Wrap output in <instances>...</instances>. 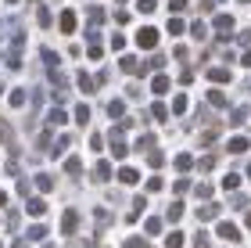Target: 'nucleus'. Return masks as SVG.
Wrapping results in <instances>:
<instances>
[{
    "instance_id": "1",
    "label": "nucleus",
    "mask_w": 251,
    "mask_h": 248,
    "mask_svg": "<svg viewBox=\"0 0 251 248\" xmlns=\"http://www.w3.org/2000/svg\"><path fill=\"white\" fill-rule=\"evenodd\" d=\"M108 140H111V155H115V159H126V155H129V148H126V140H122V126L111 130Z\"/></svg>"
},
{
    "instance_id": "2",
    "label": "nucleus",
    "mask_w": 251,
    "mask_h": 248,
    "mask_svg": "<svg viewBox=\"0 0 251 248\" xmlns=\"http://www.w3.org/2000/svg\"><path fill=\"white\" fill-rule=\"evenodd\" d=\"M219 238L223 241H241V227H237V223H230V220H226V223H219Z\"/></svg>"
},
{
    "instance_id": "3",
    "label": "nucleus",
    "mask_w": 251,
    "mask_h": 248,
    "mask_svg": "<svg viewBox=\"0 0 251 248\" xmlns=\"http://www.w3.org/2000/svg\"><path fill=\"white\" fill-rule=\"evenodd\" d=\"M136 43H140L144 51H151L154 43H158V32L154 29H140V32H136Z\"/></svg>"
},
{
    "instance_id": "4",
    "label": "nucleus",
    "mask_w": 251,
    "mask_h": 248,
    "mask_svg": "<svg viewBox=\"0 0 251 248\" xmlns=\"http://www.w3.org/2000/svg\"><path fill=\"white\" fill-rule=\"evenodd\" d=\"M219 212H223V209L215 205V201H208V205L201 201V209H198V220H201V223H208V220H215V216H219Z\"/></svg>"
},
{
    "instance_id": "5",
    "label": "nucleus",
    "mask_w": 251,
    "mask_h": 248,
    "mask_svg": "<svg viewBox=\"0 0 251 248\" xmlns=\"http://www.w3.org/2000/svg\"><path fill=\"white\" fill-rule=\"evenodd\" d=\"M75 227H79V212H65L61 216V234H75Z\"/></svg>"
},
{
    "instance_id": "6",
    "label": "nucleus",
    "mask_w": 251,
    "mask_h": 248,
    "mask_svg": "<svg viewBox=\"0 0 251 248\" xmlns=\"http://www.w3.org/2000/svg\"><path fill=\"white\" fill-rule=\"evenodd\" d=\"M94 180L108 184V180H111V165H108V162H97V165H94Z\"/></svg>"
},
{
    "instance_id": "7",
    "label": "nucleus",
    "mask_w": 251,
    "mask_h": 248,
    "mask_svg": "<svg viewBox=\"0 0 251 248\" xmlns=\"http://www.w3.org/2000/svg\"><path fill=\"white\" fill-rule=\"evenodd\" d=\"M179 216H183V201L176 198L173 205H169V212H165V220H169V223H179Z\"/></svg>"
},
{
    "instance_id": "8",
    "label": "nucleus",
    "mask_w": 251,
    "mask_h": 248,
    "mask_svg": "<svg viewBox=\"0 0 251 248\" xmlns=\"http://www.w3.org/2000/svg\"><path fill=\"white\" fill-rule=\"evenodd\" d=\"M4 65H7V69H18V65H22V54H18V43H15V47H11V51L4 54Z\"/></svg>"
},
{
    "instance_id": "9",
    "label": "nucleus",
    "mask_w": 251,
    "mask_h": 248,
    "mask_svg": "<svg viewBox=\"0 0 251 248\" xmlns=\"http://www.w3.org/2000/svg\"><path fill=\"white\" fill-rule=\"evenodd\" d=\"M208 80H215V83H230L233 72H230V69H208Z\"/></svg>"
},
{
    "instance_id": "10",
    "label": "nucleus",
    "mask_w": 251,
    "mask_h": 248,
    "mask_svg": "<svg viewBox=\"0 0 251 248\" xmlns=\"http://www.w3.org/2000/svg\"><path fill=\"white\" fill-rule=\"evenodd\" d=\"M25 212H29V216H43V212H47V205H43V198H29Z\"/></svg>"
},
{
    "instance_id": "11",
    "label": "nucleus",
    "mask_w": 251,
    "mask_h": 248,
    "mask_svg": "<svg viewBox=\"0 0 251 248\" xmlns=\"http://www.w3.org/2000/svg\"><path fill=\"white\" fill-rule=\"evenodd\" d=\"M68 122V115H65V108H54L50 115H47V126H65Z\"/></svg>"
},
{
    "instance_id": "12",
    "label": "nucleus",
    "mask_w": 251,
    "mask_h": 248,
    "mask_svg": "<svg viewBox=\"0 0 251 248\" xmlns=\"http://www.w3.org/2000/svg\"><path fill=\"white\" fill-rule=\"evenodd\" d=\"M223 187L230 191V194H233V191H241V176H237V173H226V176H223Z\"/></svg>"
},
{
    "instance_id": "13",
    "label": "nucleus",
    "mask_w": 251,
    "mask_h": 248,
    "mask_svg": "<svg viewBox=\"0 0 251 248\" xmlns=\"http://www.w3.org/2000/svg\"><path fill=\"white\" fill-rule=\"evenodd\" d=\"M208 105L212 108H226V94L223 90H208Z\"/></svg>"
},
{
    "instance_id": "14",
    "label": "nucleus",
    "mask_w": 251,
    "mask_h": 248,
    "mask_svg": "<svg viewBox=\"0 0 251 248\" xmlns=\"http://www.w3.org/2000/svg\"><path fill=\"white\" fill-rule=\"evenodd\" d=\"M65 173L72 176V180H79V173H83V162H79V159H68V162H65Z\"/></svg>"
},
{
    "instance_id": "15",
    "label": "nucleus",
    "mask_w": 251,
    "mask_h": 248,
    "mask_svg": "<svg viewBox=\"0 0 251 248\" xmlns=\"http://www.w3.org/2000/svg\"><path fill=\"white\" fill-rule=\"evenodd\" d=\"M25 238H29V241H43V238H47V227H43V223H36V227H29Z\"/></svg>"
},
{
    "instance_id": "16",
    "label": "nucleus",
    "mask_w": 251,
    "mask_h": 248,
    "mask_svg": "<svg viewBox=\"0 0 251 248\" xmlns=\"http://www.w3.org/2000/svg\"><path fill=\"white\" fill-rule=\"evenodd\" d=\"M212 191H215L212 184H194V194H198L201 201H208V198H212Z\"/></svg>"
},
{
    "instance_id": "17",
    "label": "nucleus",
    "mask_w": 251,
    "mask_h": 248,
    "mask_svg": "<svg viewBox=\"0 0 251 248\" xmlns=\"http://www.w3.org/2000/svg\"><path fill=\"white\" fill-rule=\"evenodd\" d=\"M151 90H154V94H165V90H169V76H154V80H151Z\"/></svg>"
},
{
    "instance_id": "18",
    "label": "nucleus",
    "mask_w": 251,
    "mask_h": 248,
    "mask_svg": "<svg viewBox=\"0 0 251 248\" xmlns=\"http://www.w3.org/2000/svg\"><path fill=\"white\" fill-rule=\"evenodd\" d=\"M183 234H179V230H173V234H169V238H165V248H183Z\"/></svg>"
},
{
    "instance_id": "19",
    "label": "nucleus",
    "mask_w": 251,
    "mask_h": 248,
    "mask_svg": "<svg viewBox=\"0 0 251 248\" xmlns=\"http://www.w3.org/2000/svg\"><path fill=\"white\" fill-rule=\"evenodd\" d=\"M244 151H248V140L244 137H233L230 140V155H244Z\"/></svg>"
},
{
    "instance_id": "20",
    "label": "nucleus",
    "mask_w": 251,
    "mask_h": 248,
    "mask_svg": "<svg viewBox=\"0 0 251 248\" xmlns=\"http://www.w3.org/2000/svg\"><path fill=\"white\" fill-rule=\"evenodd\" d=\"M136 176H140V173H136V169H129V165L119 169V180H122V184H136Z\"/></svg>"
},
{
    "instance_id": "21",
    "label": "nucleus",
    "mask_w": 251,
    "mask_h": 248,
    "mask_svg": "<svg viewBox=\"0 0 251 248\" xmlns=\"http://www.w3.org/2000/svg\"><path fill=\"white\" fill-rule=\"evenodd\" d=\"M61 29H65V32L75 29V15H72V11H61Z\"/></svg>"
},
{
    "instance_id": "22",
    "label": "nucleus",
    "mask_w": 251,
    "mask_h": 248,
    "mask_svg": "<svg viewBox=\"0 0 251 248\" xmlns=\"http://www.w3.org/2000/svg\"><path fill=\"white\" fill-rule=\"evenodd\" d=\"M215 29H219V32H230V29H233V18H230V15H219V18H215Z\"/></svg>"
},
{
    "instance_id": "23",
    "label": "nucleus",
    "mask_w": 251,
    "mask_h": 248,
    "mask_svg": "<svg viewBox=\"0 0 251 248\" xmlns=\"http://www.w3.org/2000/svg\"><path fill=\"white\" fill-rule=\"evenodd\" d=\"M68 144H72L68 137H58V140H54V155H50V159H61V151H68Z\"/></svg>"
},
{
    "instance_id": "24",
    "label": "nucleus",
    "mask_w": 251,
    "mask_h": 248,
    "mask_svg": "<svg viewBox=\"0 0 251 248\" xmlns=\"http://www.w3.org/2000/svg\"><path fill=\"white\" fill-rule=\"evenodd\" d=\"M75 122H79V126H86V122H90V105H79L75 108Z\"/></svg>"
},
{
    "instance_id": "25",
    "label": "nucleus",
    "mask_w": 251,
    "mask_h": 248,
    "mask_svg": "<svg viewBox=\"0 0 251 248\" xmlns=\"http://www.w3.org/2000/svg\"><path fill=\"white\" fill-rule=\"evenodd\" d=\"M151 148H154V137H151V133H144V137L136 140V151H151Z\"/></svg>"
},
{
    "instance_id": "26",
    "label": "nucleus",
    "mask_w": 251,
    "mask_h": 248,
    "mask_svg": "<svg viewBox=\"0 0 251 248\" xmlns=\"http://www.w3.org/2000/svg\"><path fill=\"white\" fill-rule=\"evenodd\" d=\"M79 90H83V94H94V80H90L86 72H79Z\"/></svg>"
},
{
    "instance_id": "27",
    "label": "nucleus",
    "mask_w": 251,
    "mask_h": 248,
    "mask_svg": "<svg viewBox=\"0 0 251 248\" xmlns=\"http://www.w3.org/2000/svg\"><path fill=\"white\" fill-rule=\"evenodd\" d=\"M187 191H190V180H176V184H173V194H176V198H183Z\"/></svg>"
},
{
    "instance_id": "28",
    "label": "nucleus",
    "mask_w": 251,
    "mask_h": 248,
    "mask_svg": "<svg viewBox=\"0 0 251 248\" xmlns=\"http://www.w3.org/2000/svg\"><path fill=\"white\" fill-rule=\"evenodd\" d=\"M190 165H194V159H190V155H176V169H179V173H187Z\"/></svg>"
},
{
    "instance_id": "29",
    "label": "nucleus",
    "mask_w": 251,
    "mask_h": 248,
    "mask_svg": "<svg viewBox=\"0 0 251 248\" xmlns=\"http://www.w3.org/2000/svg\"><path fill=\"white\" fill-rule=\"evenodd\" d=\"M122 111H126V105H122V101H111V105H108V115H115V119H122Z\"/></svg>"
},
{
    "instance_id": "30",
    "label": "nucleus",
    "mask_w": 251,
    "mask_h": 248,
    "mask_svg": "<svg viewBox=\"0 0 251 248\" xmlns=\"http://www.w3.org/2000/svg\"><path fill=\"white\" fill-rule=\"evenodd\" d=\"M36 187H40V191H50V187H54V180H50L47 173H40V176H36Z\"/></svg>"
},
{
    "instance_id": "31",
    "label": "nucleus",
    "mask_w": 251,
    "mask_h": 248,
    "mask_svg": "<svg viewBox=\"0 0 251 248\" xmlns=\"http://www.w3.org/2000/svg\"><path fill=\"white\" fill-rule=\"evenodd\" d=\"M11 105H15V108L25 105V90H11Z\"/></svg>"
},
{
    "instance_id": "32",
    "label": "nucleus",
    "mask_w": 251,
    "mask_h": 248,
    "mask_svg": "<svg viewBox=\"0 0 251 248\" xmlns=\"http://www.w3.org/2000/svg\"><path fill=\"white\" fill-rule=\"evenodd\" d=\"M100 22H104V11H100V7H90V26H100Z\"/></svg>"
},
{
    "instance_id": "33",
    "label": "nucleus",
    "mask_w": 251,
    "mask_h": 248,
    "mask_svg": "<svg viewBox=\"0 0 251 248\" xmlns=\"http://www.w3.org/2000/svg\"><path fill=\"white\" fill-rule=\"evenodd\" d=\"M122 248H151V245H144V238H126Z\"/></svg>"
},
{
    "instance_id": "34",
    "label": "nucleus",
    "mask_w": 251,
    "mask_h": 248,
    "mask_svg": "<svg viewBox=\"0 0 251 248\" xmlns=\"http://www.w3.org/2000/svg\"><path fill=\"white\" fill-rule=\"evenodd\" d=\"M94 216H97V227H108V223H111V216H108V209H97Z\"/></svg>"
},
{
    "instance_id": "35",
    "label": "nucleus",
    "mask_w": 251,
    "mask_h": 248,
    "mask_svg": "<svg viewBox=\"0 0 251 248\" xmlns=\"http://www.w3.org/2000/svg\"><path fill=\"white\" fill-rule=\"evenodd\" d=\"M212 165H215V159H212V155H204V159H198V169H201V173H208Z\"/></svg>"
},
{
    "instance_id": "36",
    "label": "nucleus",
    "mask_w": 251,
    "mask_h": 248,
    "mask_svg": "<svg viewBox=\"0 0 251 248\" xmlns=\"http://www.w3.org/2000/svg\"><path fill=\"white\" fill-rule=\"evenodd\" d=\"M162 187H165L162 176H151V180H147V191H162Z\"/></svg>"
},
{
    "instance_id": "37",
    "label": "nucleus",
    "mask_w": 251,
    "mask_h": 248,
    "mask_svg": "<svg viewBox=\"0 0 251 248\" xmlns=\"http://www.w3.org/2000/svg\"><path fill=\"white\" fill-rule=\"evenodd\" d=\"M173 111H176V115H183V111H187V97H176L173 101Z\"/></svg>"
},
{
    "instance_id": "38",
    "label": "nucleus",
    "mask_w": 251,
    "mask_h": 248,
    "mask_svg": "<svg viewBox=\"0 0 251 248\" xmlns=\"http://www.w3.org/2000/svg\"><path fill=\"white\" fill-rule=\"evenodd\" d=\"M158 230H162V220L151 216V220H147V234H158Z\"/></svg>"
},
{
    "instance_id": "39",
    "label": "nucleus",
    "mask_w": 251,
    "mask_h": 248,
    "mask_svg": "<svg viewBox=\"0 0 251 248\" xmlns=\"http://www.w3.org/2000/svg\"><path fill=\"white\" fill-rule=\"evenodd\" d=\"M151 115H154V119H158V122H162V119H165V115H169V111H165V105H151Z\"/></svg>"
},
{
    "instance_id": "40",
    "label": "nucleus",
    "mask_w": 251,
    "mask_h": 248,
    "mask_svg": "<svg viewBox=\"0 0 251 248\" xmlns=\"http://www.w3.org/2000/svg\"><path fill=\"white\" fill-rule=\"evenodd\" d=\"M169 32H173V36H179V32H183V22L173 18V22H169Z\"/></svg>"
},
{
    "instance_id": "41",
    "label": "nucleus",
    "mask_w": 251,
    "mask_h": 248,
    "mask_svg": "<svg viewBox=\"0 0 251 248\" xmlns=\"http://www.w3.org/2000/svg\"><path fill=\"white\" fill-rule=\"evenodd\" d=\"M233 205H237V209H244V205H248V194H241V191H233Z\"/></svg>"
},
{
    "instance_id": "42",
    "label": "nucleus",
    "mask_w": 251,
    "mask_h": 248,
    "mask_svg": "<svg viewBox=\"0 0 251 248\" xmlns=\"http://www.w3.org/2000/svg\"><path fill=\"white\" fill-rule=\"evenodd\" d=\"M111 47H115V51L126 47V36H122V32H115V36H111Z\"/></svg>"
},
{
    "instance_id": "43",
    "label": "nucleus",
    "mask_w": 251,
    "mask_h": 248,
    "mask_svg": "<svg viewBox=\"0 0 251 248\" xmlns=\"http://www.w3.org/2000/svg\"><path fill=\"white\" fill-rule=\"evenodd\" d=\"M90 148L100 151V148H104V137H97V133H94V137H90Z\"/></svg>"
},
{
    "instance_id": "44",
    "label": "nucleus",
    "mask_w": 251,
    "mask_h": 248,
    "mask_svg": "<svg viewBox=\"0 0 251 248\" xmlns=\"http://www.w3.org/2000/svg\"><path fill=\"white\" fill-rule=\"evenodd\" d=\"M18 194H25V198H32V191H29V180H18Z\"/></svg>"
},
{
    "instance_id": "45",
    "label": "nucleus",
    "mask_w": 251,
    "mask_h": 248,
    "mask_svg": "<svg viewBox=\"0 0 251 248\" xmlns=\"http://www.w3.org/2000/svg\"><path fill=\"white\" fill-rule=\"evenodd\" d=\"M7 230H18V212H7Z\"/></svg>"
},
{
    "instance_id": "46",
    "label": "nucleus",
    "mask_w": 251,
    "mask_h": 248,
    "mask_svg": "<svg viewBox=\"0 0 251 248\" xmlns=\"http://www.w3.org/2000/svg\"><path fill=\"white\" fill-rule=\"evenodd\" d=\"M147 162H151V165H154V169H158V165H162V162H165V159H162V155H158V151H151V155H147Z\"/></svg>"
},
{
    "instance_id": "47",
    "label": "nucleus",
    "mask_w": 251,
    "mask_h": 248,
    "mask_svg": "<svg viewBox=\"0 0 251 248\" xmlns=\"http://www.w3.org/2000/svg\"><path fill=\"white\" fill-rule=\"evenodd\" d=\"M136 7H140L144 15H147V11H154V0H140V4H136Z\"/></svg>"
},
{
    "instance_id": "48",
    "label": "nucleus",
    "mask_w": 251,
    "mask_h": 248,
    "mask_svg": "<svg viewBox=\"0 0 251 248\" xmlns=\"http://www.w3.org/2000/svg\"><path fill=\"white\" fill-rule=\"evenodd\" d=\"M169 7H173V11H183V7H187V0H173Z\"/></svg>"
},
{
    "instance_id": "49",
    "label": "nucleus",
    "mask_w": 251,
    "mask_h": 248,
    "mask_svg": "<svg viewBox=\"0 0 251 248\" xmlns=\"http://www.w3.org/2000/svg\"><path fill=\"white\" fill-rule=\"evenodd\" d=\"M11 248H29V238H22V241H15Z\"/></svg>"
},
{
    "instance_id": "50",
    "label": "nucleus",
    "mask_w": 251,
    "mask_h": 248,
    "mask_svg": "<svg viewBox=\"0 0 251 248\" xmlns=\"http://www.w3.org/2000/svg\"><path fill=\"white\" fill-rule=\"evenodd\" d=\"M0 205H7V194H4V191H0Z\"/></svg>"
},
{
    "instance_id": "51",
    "label": "nucleus",
    "mask_w": 251,
    "mask_h": 248,
    "mask_svg": "<svg viewBox=\"0 0 251 248\" xmlns=\"http://www.w3.org/2000/svg\"><path fill=\"white\" fill-rule=\"evenodd\" d=\"M248 230H251V212H248Z\"/></svg>"
},
{
    "instance_id": "52",
    "label": "nucleus",
    "mask_w": 251,
    "mask_h": 248,
    "mask_svg": "<svg viewBox=\"0 0 251 248\" xmlns=\"http://www.w3.org/2000/svg\"><path fill=\"white\" fill-rule=\"evenodd\" d=\"M248 176H251V165H248Z\"/></svg>"
},
{
    "instance_id": "53",
    "label": "nucleus",
    "mask_w": 251,
    "mask_h": 248,
    "mask_svg": "<svg viewBox=\"0 0 251 248\" xmlns=\"http://www.w3.org/2000/svg\"><path fill=\"white\" fill-rule=\"evenodd\" d=\"M11 4H15V0H11Z\"/></svg>"
},
{
    "instance_id": "54",
    "label": "nucleus",
    "mask_w": 251,
    "mask_h": 248,
    "mask_svg": "<svg viewBox=\"0 0 251 248\" xmlns=\"http://www.w3.org/2000/svg\"><path fill=\"white\" fill-rule=\"evenodd\" d=\"M0 248H4V245H0Z\"/></svg>"
}]
</instances>
